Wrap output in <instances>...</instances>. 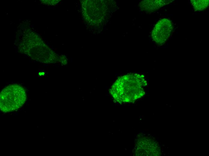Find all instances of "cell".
Instances as JSON below:
<instances>
[{
	"instance_id": "1",
	"label": "cell",
	"mask_w": 209,
	"mask_h": 156,
	"mask_svg": "<svg viewBox=\"0 0 209 156\" xmlns=\"http://www.w3.org/2000/svg\"><path fill=\"white\" fill-rule=\"evenodd\" d=\"M147 82L143 75L131 73L121 76L112 85L110 93L120 103H132L144 96Z\"/></svg>"
},
{
	"instance_id": "2",
	"label": "cell",
	"mask_w": 209,
	"mask_h": 156,
	"mask_svg": "<svg viewBox=\"0 0 209 156\" xmlns=\"http://www.w3.org/2000/svg\"><path fill=\"white\" fill-rule=\"evenodd\" d=\"M26 98V92L23 86L18 84L8 86L0 93V110L4 112L17 110L25 104Z\"/></svg>"
},
{
	"instance_id": "3",
	"label": "cell",
	"mask_w": 209,
	"mask_h": 156,
	"mask_svg": "<svg viewBox=\"0 0 209 156\" xmlns=\"http://www.w3.org/2000/svg\"><path fill=\"white\" fill-rule=\"evenodd\" d=\"M173 29L171 21L167 19L159 20L154 27L152 33L153 40L157 44L165 42L171 35Z\"/></svg>"
},
{
	"instance_id": "4",
	"label": "cell",
	"mask_w": 209,
	"mask_h": 156,
	"mask_svg": "<svg viewBox=\"0 0 209 156\" xmlns=\"http://www.w3.org/2000/svg\"><path fill=\"white\" fill-rule=\"evenodd\" d=\"M153 141L147 140V137H138L135 140L134 153L136 155H155L156 145Z\"/></svg>"
},
{
	"instance_id": "5",
	"label": "cell",
	"mask_w": 209,
	"mask_h": 156,
	"mask_svg": "<svg viewBox=\"0 0 209 156\" xmlns=\"http://www.w3.org/2000/svg\"><path fill=\"white\" fill-rule=\"evenodd\" d=\"M172 0H144L139 3V6L142 10L151 12L159 9L165 5L172 2Z\"/></svg>"
},
{
	"instance_id": "6",
	"label": "cell",
	"mask_w": 209,
	"mask_h": 156,
	"mask_svg": "<svg viewBox=\"0 0 209 156\" xmlns=\"http://www.w3.org/2000/svg\"><path fill=\"white\" fill-rule=\"evenodd\" d=\"M192 5L196 10H201L206 8L209 5L208 0H192Z\"/></svg>"
}]
</instances>
